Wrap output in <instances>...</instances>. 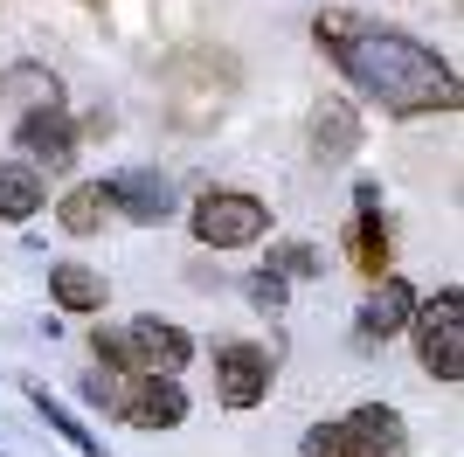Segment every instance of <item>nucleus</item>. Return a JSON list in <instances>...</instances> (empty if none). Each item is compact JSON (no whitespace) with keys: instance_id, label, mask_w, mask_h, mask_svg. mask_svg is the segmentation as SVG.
Returning <instances> with one entry per match:
<instances>
[{"instance_id":"7ed1b4c3","label":"nucleus","mask_w":464,"mask_h":457,"mask_svg":"<svg viewBox=\"0 0 464 457\" xmlns=\"http://www.w3.org/2000/svg\"><path fill=\"white\" fill-rule=\"evenodd\" d=\"M305 457H409V430H402L395 409L361 402L353 416L319 423V430L305 437Z\"/></svg>"},{"instance_id":"2eb2a0df","label":"nucleus","mask_w":464,"mask_h":457,"mask_svg":"<svg viewBox=\"0 0 464 457\" xmlns=\"http://www.w3.org/2000/svg\"><path fill=\"white\" fill-rule=\"evenodd\" d=\"M104 215H111V201H104V180H91V188H70V194H63L56 222L70 228V236H97V228H104Z\"/></svg>"},{"instance_id":"1a4fd4ad","label":"nucleus","mask_w":464,"mask_h":457,"mask_svg":"<svg viewBox=\"0 0 464 457\" xmlns=\"http://www.w3.org/2000/svg\"><path fill=\"white\" fill-rule=\"evenodd\" d=\"M21 146L35 152L49 173H63L70 160H77V125L63 112H35V118H21Z\"/></svg>"},{"instance_id":"6e6552de","label":"nucleus","mask_w":464,"mask_h":457,"mask_svg":"<svg viewBox=\"0 0 464 457\" xmlns=\"http://www.w3.org/2000/svg\"><path fill=\"white\" fill-rule=\"evenodd\" d=\"M118 416L139 423V430H174L180 416H188V388H174V381H139L125 388V402H118Z\"/></svg>"},{"instance_id":"9b49d317","label":"nucleus","mask_w":464,"mask_h":457,"mask_svg":"<svg viewBox=\"0 0 464 457\" xmlns=\"http://www.w3.org/2000/svg\"><path fill=\"white\" fill-rule=\"evenodd\" d=\"M361 146V118H353V104H340V97H326L319 112H312V152L319 160H347V152Z\"/></svg>"},{"instance_id":"f3484780","label":"nucleus","mask_w":464,"mask_h":457,"mask_svg":"<svg viewBox=\"0 0 464 457\" xmlns=\"http://www.w3.org/2000/svg\"><path fill=\"white\" fill-rule=\"evenodd\" d=\"M319 270H326V257H319V249H305V243L271 249V277H319Z\"/></svg>"},{"instance_id":"4468645a","label":"nucleus","mask_w":464,"mask_h":457,"mask_svg":"<svg viewBox=\"0 0 464 457\" xmlns=\"http://www.w3.org/2000/svg\"><path fill=\"white\" fill-rule=\"evenodd\" d=\"M35 209H42V173L0 160V222H28Z\"/></svg>"},{"instance_id":"dca6fc26","label":"nucleus","mask_w":464,"mask_h":457,"mask_svg":"<svg viewBox=\"0 0 464 457\" xmlns=\"http://www.w3.org/2000/svg\"><path fill=\"white\" fill-rule=\"evenodd\" d=\"M0 91L14 97V104H28V118H35V112H56V104H63L56 76H49V70H35V63H14V70H7V83H0Z\"/></svg>"},{"instance_id":"ddd939ff","label":"nucleus","mask_w":464,"mask_h":457,"mask_svg":"<svg viewBox=\"0 0 464 457\" xmlns=\"http://www.w3.org/2000/svg\"><path fill=\"white\" fill-rule=\"evenodd\" d=\"M49 291H56L63 312H97V305H104V277H97L91 264H56L49 270Z\"/></svg>"},{"instance_id":"f257e3e1","label":"nucleus","mask_w":464,"mask_h":457,"mask_svg":"<svg viewBox=\"0 0 464 457\" xmlns=\"http://www.w3.org/2000/svg\"><path fill=\"white\" fill-rule=\"evenodd\" d=\"M319 49H333V63L361 83L368 97H382L395 118H430V112H458V76L437 49H423L402 28H368L353 15H319L312 21Z\"/></svg>"},{"instance_id":"20e7f679","label":"nucleus","mask_w":464,"mask_h":457,"mask_svg":"<svg viewBox=\"0 0 464 457\" xmlns=\"http://www.w3.org/2000/svg\"><path fill=\"white\" fill-rule=\"evenodd\" d=\"M416 354L437 381H464V291L444 285L430 305H416Z\"/></svg>"},{"instance_id":"f8f14e48","label":"nucleus","mask_w":464,"mask_h":457,"mask_svg":"<svg viewBox=\"0 0 464 457\" xmlns=\"http://www.w3.org/2000/svg\"><path fill=\"white\" fill-rule=\"evenodd\" d=\"M347 249H353V264L368 270L374 285L388 277V257H395V243H388V222L374 209H361V222H347Z\"/></svg>"},{"instance_id":"6ab92c4d","label":"nucleus","mask_w":464,"mask_h":457,"mask_svg":"<svg viewBox=\"0 0 464 457\" xmlns=\"http://www.w3.org/2000/svg\"><path fill=\"white\" fill-rule=\"evenodd\" d=\"M250 298L264 305V312H277V305H285V277H271V270H256V285H250Z\"/></svg>"},{"instance_id":"39448f33","label":"nucleus","mask_w":464,"mask_h":457,"mask_svg":"<svg viewBox=\"0 0 464 457\" xmlns=\"http://www.w3.org/2000/svg\"><path fill=\"white\" fill-rule=\"evenodd\" d=\"M264 228H271V209H264L256 194L215 188V194H201V209H194V236L208 249H243V243H256Z\"/></svg>"},{"instance_id":"9d476101","label":"nucleus","mask_w":464,"mask_h":457,"mask_svg":"<svg viewBox=\"0 0 464 457\" xmlns=\"http://www.w3.org/2000/svg\"><path fill=\"white\" fill-rule=\"evenodd\" d=\"M409 312H416V291H409L402 277H382L374 298L361 305V340H388V333H402Z\"/></svg>"},{"instance_id":"423d86ee","label":"nucleus","mask_w":464,"mask_h":457,"mask_svg":"<svg viewBox=\"0 0 464 457\" xmlns=\"http://www.w3.org/2000/svg\"><path fill=\"white\" fill-rule=\"evenodd\" d=\"M264 388H271V354L264 346H250V340L215 346V395L229 402V409H256Z\"/></svg>"},{"instance_id":"f03ea898","label":"nucleus","mask_w":464,"mask_h":457,"mask_svg":"<svg viewBox=\"0 0 464 457\" xmlns=\"http://www.w3.org/2000/svg\"><path fill=\"white\" fill-rule=\"evenodd\" d=\"M194 340L174 319H132L125 333H97V367H118V374L139 381H174L188 367Z\"/></svg>"},{"instance_id":"a211bd4d","label":"nucleus","mask_w":464,"mask_h":457,"mask_svg":"<svg viewBox=\"0 0 464 457\" xmlns=\"http://www.w3.org/2000/svg\"><path fill=\"white\" fill-rule=\"evenodd\" d=\"M28 388H35V381H28ZM35 409H42V416H49V423H56V430H63V437H70V443H77V451H97V443H91V430H83V423L70 416L63 402H49V388H35Z\"/></svg>"},{"instance_id":"0eeeda50","label":"nucleus","mask_w":464,"mask_h":457,"mask_svg":"<svg viewBox=\"0 0 464 457\" xmlns=\"http://www.w3.org/2000/svg\"><path fill=\"white\" fill-rule=\"evenodd\" d=\"M104 201L125 209L132 222H167V215H174V180L153 173V167H132V173H118L111 188H104Z\"/></svg>"}]
</instances>
